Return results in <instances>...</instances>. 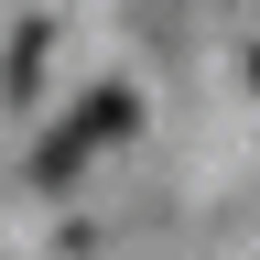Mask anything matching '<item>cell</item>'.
I'll list each match as a JSON object with an SVG mask.
<instances>
[{
	"label": "cell",
	"instance_id": "6da1fadb",
	"mask_svg": "<svg viewBox=\"0 0 260 260\" xmlns=\"http://www.w3.org/2000/svg\"><path fill=\"white\" fill-rule=\"evenodd\" d=\"M119 130H130V87H98L87 109H76V119H65L54 141H44V162H32V174H44V184H65V174H76L98 141H119Z\"/></svg>",
	"mask_w": 260,
	"mask_h": 260
}]
</instances>
